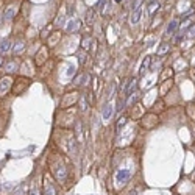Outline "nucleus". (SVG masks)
Returning a JSON list of instances; mask_svg holds the SVG:
<instances>
[{"mask_svg": "<svg viewBox=\"0 0 195 195\" xmlns=\"http://www.w3.org/2000/svg\"><path fill=\"white\" fill-rule=\"evenodd\" d=\"M50 169H52V175H53L56 179H58V181L64 183V181L67 179V169L64 167V164H61V162L52 164Z\"/></svg>", "mask_w": 195, "mask_h": 195, "instance_id": "nucleus-1", "label": "nucleus"}, {"mask_svg": "<svg viewBox=\"0 0 195 195\" xmlns=\"http://www.w3.org/2000/svg\"><path fill=\"white\" fill-rule=\"evenodd\" d=\"M78 28H80V22H78V20H69V24H67V31L76 33V31H78Z\"/></svg>", "mask_w": 195, "mask_h": 195, "instance_id": "nucleus-11", "label": "nucleus"}, {"mask_svg": "<svg viewBox=\"0 0 195 195\" xmlns=\"http://www.w3.org/2000/svg\"><path fill=\"white\" fill-rule=\"evenodd\" d=\"M140 16H142V6H137V8H134V11H133L131 17H130V22H131L133 25H136L137 22L140 20Z\"/></svg>", "mask_w": 195, "mask_h": 195, "instance_id": "nucleus-6", "label": "nucleus"}, {"mask_svg": "<svg viewBox=\"0 0 195 195\" xmlns=\"http://www.w3.org/2000/svg\"><path fill=\"white\" fill-rule=\"evenodd\" d=\"M16 69H17V63H16V61H10V63L6 64V72H8V74L16 72Z\"/></svg>", "mask_w": 195, "mask_h": 195, "instance_id": "nucleus-17", "label": "nucleus"}, {"mask_svg": "<svg viewBox=\"0 0 195 195\" xmlns=\"http://www.w3.org/2000/svg\"><path fill=\"white\" fill-rule=\"evenodd\" d=\"M11 85H13V80L8 78V76H5V78L0 80V97H5V95L10 92Z\"/></svg>", "mask_w": 195, "mask_h": 195, "instance_id": "nucleus-2", "label": "nucleus"}, {"mask_svg": "<svg viewBox=\"0 0 195 195\" xmlns=\"http://www.w3.org/2000/svg\"><path fill=\"white\" fill-rule=\"evenodd\" d=\"M150 64H151V58H150V56H147V58L144 59V63H142V66H140V69H139V75H144L145 72L150 69Z\"/></svg>", "mask_w": 195, "mask_h": 195, "instance_id": "nucleus-9", "label": "nucleus"}, {"mask_svg": "<svg viewBox=\"0 0 195 195\" xmlns=\"http://www.w3.org/2000/svg\"><path fill=\"white\" fill-rule=\"evenodd\" d=\"M74 74H75V67H69V70H67V75H69V76H72Z\"/></svg>", "mask_w": 195, "mask_h": 195, "instance_id": "nucleus-23", "label": "nucleus"}, {"mask_svg": "<svg viewBox=\"0 0 195 195\" xmlns=\"http://www.w3.org/2000/svg\"><path fill=\"white\" fill-rule=\"evenodd\" d=\"M111 116H112V106L106 105L105 108H103V120H109Z\"/></svg>", "mask_w": 195, "mask_h": 195, "instance_id": "nucleus-12", "label": "nucleus"}, {"mask_svg": "<svg viewBox=\"0 0 195 195\" xmlns=\"http://www.w3.org/2000/svg\"><path fill=\"white\" fill-rule=\"evenodd\" d=\"M2 64H3V58L0 56V66H2Z\"/></svg>", "mask_w": 195, "mask_h": 195, "instance_id": "nucleus-26", "label": "nucleus"}, {"mask_svg": "<svg viewBox=\"0 0 195 195\" xmlns=\"http://www.w3.org/2000/svg\"><path fill=\"white\" fill-rule=\"evenodd\" d=\"M136 78H130L128 80V86H127V89H125V94L127 95H131L133 94V91L136 89Z\"/></svg>", "mask_w": 195, "mask_h": 195, "instance_id": "nucleus-10", "label": "nucleus"}, {"mask_svg": "<svg viewBox=\"0 0 195 195\" xmlns=\"http://www.w3.org/2000/svg\"><path fill=\"white\" fill-rule=\"evenodd\" d=\"M170 50V44H167V42H164V44H161L158 47V55L159 56H162V55H166L167 52Z\"/></svg>", "mask_w": 195, "mask_h": 195, "instance_id": "nucleus-14", "label": "nucleus"}, {"mask_svg": "<svg viewBox=\"0 0 195 195\" xmlns=\"http://www.w3.org/2000/svg\"><path fill=\"white\" fill-rule=\"evenodd\" d=\"M81 106H83V108H81L83 111H85V109H86V106H87V105H86V100H85V98H81Z\"/></svg>", "mask_w": 195, "mask_h": 195, "instance_id": "nucleus-24", "label": "nucleus"}, {"mask_svg": "<svg viewBox=\"0 0 195 195\" xmlns=\"http://www.w3.org/2000/svg\"><path fill=\"white\" fill-rule=\"evenodd\" d=\"M158 8H159V3H158V2H151V3H150V6H148V13L153 14V13H155V11L158 10Z\"/></svg>", "mask_w": 195, "mask_h": 195, "instance_id": "nucleus-19", "label": "nucleus"}, {"mask_svg": "<svg viewBox=\"0 0 195 195\" xmlns=\"http://www.w3.org/2000/svg\"><path fill=\"white\" fill-rule=\"evenodd\" d=\"M25 50V42L24 41H17L16 45H14V55H19V53H22Z\"/></svg>", "mask_w": 195, "mask_h": 195, "instance_id": "nucleus-13", "label": "nucleus"}, {"mask_svg": "<svg viewBox=\"0 0 195 195\" xmlns=\"http://www.w3.org/2000/svg\"><path fill=\"white\" fill-rule=\"evenodd\" d=\"M91 44H92V38H85V39H83V42H81V47L87 52L91 48Z\"/></svg>", "mask_w": 195, "mask_h": 195, "instance_id": "nucleus-16", "label": "nucleus"}, {"mask_svg": "<svg viewBox=\"0 0 195 195\" xmlns=\"http://www.w3.org/2000/svg\"><path fill=\"white\" fill-rule=\"evenodd\" d=\"M56 187L52 184L48 179H44V186H42V195H56Z\"/></svg>", "mask_w": 195, "mask_h": 195, "instance_id": "nucleus-4", "label": "nucleus"}, {"mask_svg": "<svg viewBox=\"0 0 195 195\" xmlns=\"http://www.w3.org/2000/svg\"><path fill=\"white\" fill-rule=\"evenodd\" d=\"M130 195H136V192H131V194H130Z\"/></svg>", "mask_w": 195, "mask_h": 195, "instance_id": "nucleus-27", "label": "nucleus"}, {"mask_svg": "<svg viewBox=\"0 0 195 195\" xmlns=\"http://www.w3.org/2000/svg\"><path fill=\"white\" fill-rule=\"evenodd\" d=\"M178 25H179V20H178V19H173V20H170V24L167 25V30H166V34H167V36H173V34L177 33Z\"/></svg>", "mask_w": 195, "mask_h": 195, "instance_id": "nucleus-5", "label": "nucleus"}, {"mask_svg": "<svg viewBox=\"0 0 195 195\" xmlns=\"http://www.w3.org/2000/svg\"><path fill=\"white\" fill-rule=\"evenodd\" d=\"M87 78V76L85 75V74H81V75H78V76H76V78H75V81H74V85H83V83L81 81H85V80Z\"/></svg>", "mask_w": 195, "mask_h": 195, "instance_id": "nucleus-20", "label": "nucleus"}, {"mask_svg": "<svg viewBox=\"0 0 195 195\" xmlns=\"http://www.w3.org/2000/svg\"><path fill=\"white\" fill-rule=\"evenodd\" d=\"M189 36H190V38L195 36V25H192V27L189 28Z\"/></svg>", "mask_w": 195, "mask_h": 195, "instance_id": "nucleus-22", "label": "nucleus"}, {"mask_svg": "<svg viewBox=\"0 0 195 195\" xmlns=\"http://www.w3.org/2000/svg\"><path fill=\"white\" fill-rule=\"evenodd\" d=\"M86 58H87L86 53H83V52H80V53H78V61H80L81 64H85V63H86Z\"/></svg>", "mask_w": 195, "mask_h": 195, "instance_id": "nucleus-21", "label": "nucleus"}, {"mask_svg": "<svg viewBox=\"0 0 195 195\" xmlns=\"http://www.w3.org/2000/svg\"><path fill=\"white\" fill-rule=\"evenodd\" d=\"M0 189H2V186H0Z\"/></svg>", "mask_w": 195, "mask_h": 195, "instance_id": "nucleus-28", "label": "nucleus"}, {"mask_svg": "<svg viewBox=\"0 0 195 195\" xmlns=\"http://www.w3.org/2000/svg\"><path fill=\"white\" fill-rule=\"evenodd\" d=\"M30 195H38V189H36V187H33V189H31V192H30Z\"/></svg>", "mask_w": 195, "mask_h": 195, "instance_id": "nucleus-25", "label": "nucleus"}, {"mask_svg": "<svg viewBox=\"0 0 195 195\" xmlns=\"http://www.w3.org/2000/svg\"><path fill=\"white\" fill-rule=\"evenodd\" d=\"M130 177H131V173H130V170L128 169H122L117 172V175H116V179H117V183L119 184H125V183L130 179Z\"/></svg>", "mask_w": 195, "mask_h": 195, "instance_id": "nucleus-3", "label": "nucleus"}, {"mask_svg": "<svg viewBox=\"0 0 195 195\" xmlns=\"http://www.w3.org/2000/svg\"><path fill=\"white\" fill-rule=\"evenodd\" d=\"M11 47H13V45H11V41L3 39L2 42H0V53H2V55H6V53L11 50Z\"/></svg>", "mask_w": 195, "mask_h": 195, "instance_id": "nucleus-7", "label": "nucleus"}, {"mask_svg": "<svg viewBox=\"0 0 195 195\" xmlns=\"http://www.w3.org/2000/svg\"><path fill=\"white\" fill-rule=\"evenodd\" d=\"M14 16H16V6H10V8H6L5 13H3V19H5V20H11Z\"/></svg>", "mask_w": 195, "mask_h": 195, "instance_id": "nucleus-8", "label": "nucleus"}, {"mask_svg": "<svg viewBox=\"0 0 195 195\" xmlns=\"http://www.w3.org/2000/svg\"><path fill=\"white\" fill-rule=\"evenodd\" d=\"M94 17H95V10H87V13H86V22L87 24H94Z\"/></svg>", "mask_w": 195, "mask_h": 195, "instance_id": "nucleus-15", "label": "nucleus"}, {"mask_svg": "<svg viewBox=\"0 0 195 195\" xmlns=\"http://www.w3.org/2000/svg\"><path fill=\"white\" fill-rule=\"evenodd\" d=\"M127 117H119V120H117V125H116V130H117V133L120 131V128H123L125 127V123H127Z\"/></svg>", "mask_w": 195, "mask_h": 195, "instance_id": "nucleus-18", "label": "nucleus"}]
</instances>
